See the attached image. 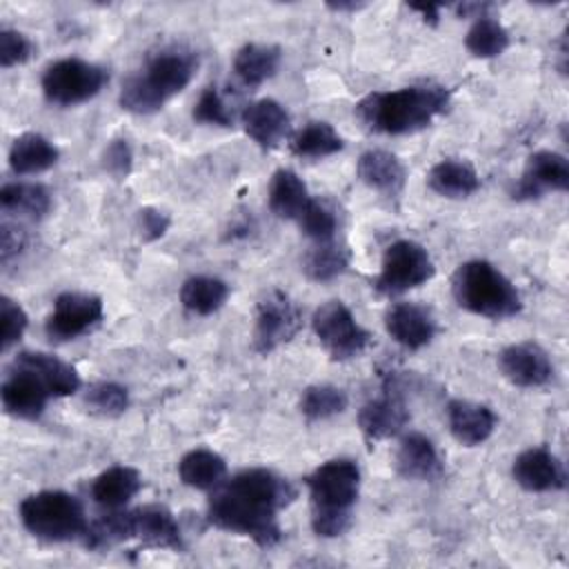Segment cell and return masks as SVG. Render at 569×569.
Here are the masks:
<instances>
[{"instance_id":"7402d4cb","label":"cell","mask_w":569,"mask_h":569,"mask_svg":"<svg viewBox=\"0 0 569 569\" xmlns=\"http://www.w3.org/2000/svg\"><path fill=\"white\" fill-rule=\"evenodd\" d=\"M11 365H18V367H24V369L33 371L47 385V389H49V393L53 398L73 396L80 389V385H82L78 371L69 362L56 358L53 353L20 351L13 358Z\"/></svg>"},{"instance_id":"5b68a950","label":"cell","mask_w":569,"mask_h":569,"mask_svg":"<svg viewBox=\"0 0 569 569\" xmlns=\"http://www.w3.org/2000/svg\"><path fill=\"white\" fill-rule=\"evenodd\" d=\"M84 538L91 549L111 547L124 540H138L142 547L156 549H182L180 527L164 505H142L129 511L111 509V513L89 525Z\"/></svg>"},{"instance_id":"4316f807","label":"cell","mask_w":569,"mask_h":569,"mask_svg":"<svg viewBox=\"0 0 569 569\" xmlns=\"http://www.w3.org/2000/svg\"><path fill=\"white\" fill-rule=\"evenodd\" d=\"M142 487L140 471L127 465H113L96 476L91 485V498L104 509H122Z\"/></svg>"},{"instance_id":"1f68e13d","label":"cell","mask_w":569,"mask_h":569,"mask_svg":"<svg viewBox=\"0 0 569 569\" xmlns=\"http://www.w3.org/2000/svg\"><path fill=\"white\" fill-rule=\"evenodd\" d=\"M229 298V284L213 276H191L180 287V302L196 316H211L224 307Z\"/></svg>"},{"instance_id":"f546056e","label":"cell","mask_w":569,"mask_h":569,"mask_svg":"<svg viewBox=\"0 0 569 569\" xmlns=\"http://www.w3.org/2000/svg\"><path fill=\"white\" fill-rule=\"evenodd\" d=\"M178 476L187 487L211 491L227 476V462L211 449H191L178 462Z\"/></svg>"},{"instance_id":"b9f144b4","label":"cell","mask_w":569,"mask_h":569,"mask_svg":"<svg viewBox=\"0 0 569 569\" xmlns=\"http://www.w3.org/2000/svg\"><path fill=\"white\" fill-rule=\"evenodd\" d=\"M171 220L167 213H162L160 209L153 207H144L138 211V227L142 231L144 240H158L167 233Z\"/></svg>"},{"instance_id":"8d00e7d4","label":"cell","mask_w":569,"mask_h":569,"mask_svg":"<svg viewBox=\"0 0 569 569\" xmlns=\"http://www.w3.org/2000/svg\"><path fill=\"white\" fill-rule=\"evenodd\" d=\"M302 229V233L307 238H311L313 242H329L333 240L336 236V229H338V220L333 216V211L322 204L320 200H309L305 211L300 213V218L296 220Z\"/></svg>"},{"instance_id":"e575fe53","label":"cell","mask_w":569,"mask_h":569,"mask_svg":"<svg viewBox=\"0 0 569 569\" xmlns=\"http://www.w3.org/2000/svg\"><path fill=\"white\" fill-rule=\"evenodd\" d=\"M349 405L345 389L336 385H309L300 396V413L309 422H320L342 413Z\"/></svg>"},{"instance_id":"2e32d148","label":"cell","mask_w":569,"mask_h":569,"mask_svg":"<svg viewBox=\"0 0 569 569\" xmlns=\"http://www.w3.org/2000/svg\"><path fill=\"white\" fill-rule=\"evenodd\" d=\"M498 367L502 376L522 389L545 387L553 378L549 353L536 342H516L500 351Z\"/></svg>"},{"instance_id":"cb8c5ba5","label":"cell","mask_w":569,"mask_h":569,"mask_svg":"<svg viewBox=\"0 0 569 569\" xmlns=\"http://www.w3.org/2000/svg\"><path fill=\"white\" fill-rule=\"evenodd\" d=\"M60 158V149L42 133L27 131L18 136L9 149V167L16 176H33L51 169Z\"/></svg>"},{"instance_id":"8fae6325","label":"cell","mask_w":569,"mask_h":569,"mask_svg":"<svg viewBox=\"0 0 569 569\" xmlns=\"http://www.w3.org/2000/svg\"><path fill=\"white\" fill-rule=\"evenodd\" d=\"M302 327V313L298 305L280 289L269 291L256 307L253 347L258 353H271L280 345L289 342Z\"/></svg>"},{"instance_id":"3957f363","label":"cell","mask_w":569,"mask_h":569,"mask_svg":"<svg viewBox=\"0 0 569 569\" xmlns=\"http://www.w3.org/2000/svg\"><path fill=\"white\" fill-rule=\"evenodd\" d=\"M198 56L184 47H167L153 53L144 67L122 82L118 102L124 111L149 116L160 111L196 76Z\"/></svg>"},{"instance_id":"4dcf8cb0","label":"cell","mask_w":569,"mask_h":569,"mask_svg":"<svg viewBox=\"0 0 569 569\" xmlns=\"http://www.w3.org/2000/svg\"><path fill=\"white\" fill-rule=\"evenodd\" d=\"M342 147H345L342 136L325 120L307 122L289 140V149L293 156L311 158V160L333 156V153L342 151Z\"/></svg>"},{"instance_id":"9c48e42d","label":"cell","mask_w":569,"mask_h":569,"mask_svg":"<svg viewBox=\"0 0 569 569\" xmlns=\"http://www.w3.org/2000/svg\"><path fill=\"white\" fill-rule=\"evenodd\" d=\"M311 329L331 360L345 362L367 351L371 333L353 318L342 300L322 302L311 316Z\"/></svg>"},{"instance_id":"ac0fdd59","label":"cell","mask_w":569,"mask_h":569,"mask_svg":"<svg viewBox=\"0 0 569 569\" xmlns=\"http://www.w3.org/2000/svg\"><path fill=\"white\" fill-rule=\"evenodd\" d=\"M387 333L405 349L418 351L436 336V320L431 311L418 302H396L385 313Z\"/></svg>"},{"instance_id":"8992f818","label":"cell","mask_w":569,"mask_h":569,"mask_svg":"<svg viewBox=\"0 0 569 569\" xmlns=\"http://www.w3.org/2000/svg\"><path fill=\"white\" fill-rule=\"evenodd\" d=\"M451 293L458 307L491 320L513 318L522 309L516 284L487 260L462 262L451 278Z\"/></svg>"},{"instance_id":"74e56055","label":"cell","mask_w":569,"mask_h":569,"mask_svg":"<svg viewBox=\"0 0 569 569\" xmlns=\"http://www.w3.org/2000/svg\"><path fill=\"white\" fill-rule=\"evenodd\" d=\"M193 120L200 124H213V127H231L233 118L227 109V102L222 100L220 91L216 87H204L202 93L198 96L193 111Z\"/></svg>"},{"instance_id":"277c9868","label":"cell","mask_w":569,"mask_h":569,"mask_svg":"<svg viewBox=\"0 0 569 569\" xmlns=\"http://www.w3.org/2000/svg\"><path fill=\"white\" fill-rule=\"evenodd\" d=\"M311 529L320 538H338L351 527L360 493V469L349 458H333L307 476Z\"/></svg>"},{"instance_id":"30bf717a","label":"cell","mask_w":569,"mask_h":569,"mask_svg":"<svg viewBox=\"0 0 569 569\" xmlns=\"http://www.w3.org/2000/svg\"><path fill=\"white\" fill-rule=\"evenodd\" d=\"M433 273L436 264L429 251L420 242L402 238L385 249L373 287L385 296H398L425 284Z\"/></svg>"},{"instance_id":"7bdbcfd3","label":"cell","mask_w":569,"mask_h":569,"mask_svg":"<svg viewBox=\"0 0 569 569\" xmlns=\"http://www.w3.org/2000/svg\"><path fill=\"white\" fill-rule=\"evenodd\" d=\"M24 249V233L11 224H2L0 233V262L9 264Z\"/></svg>"},{"instance_id":"4fadbf2b","label":"cell","mask_w":569,"mask_h":569,"mask_svg":"<svg viewBox=\"0 0 569 569\" xmlns=\"http://www.w3.org/2000/svg\"><path fill=\"white\" fill-rule=\"evenodd\" d=\"M569 189V160L551 149L533 151L525 171L511 189L513 200H536L549 191L565 193Z\"/></svg>"},{"instance_id":"484cf974","label":"cell","mask_w":569,"mask_h":569,"mask_svg":"<svg viewBox=\"0 0 569 569\" xmlns=\"http://www.w3.org/2000/svg\"><path fill=\"white\" fill-rule=\"evenodd\" d=\"M280 58H282V51L278 44L247 42L236 51L233 73L244 87L253 89L276 76L280 67Z\"/></svg>"},{"instance_id":"52a82bcc","label":"cell","mask_w":569,"mask_h":569,"mask_svg":"<svg viewBox=\"0 0 569 569\" xmlns=\"http://www.w3.org/2000/svg\"><path fill=\"white\" fill-rule=\"evenodd\" d=\"M18 513L22 527L47 542H69L89 531L82 502L62 489H44L27 496L20 502Z\"/></svg>"},{"instance_id":"d4e9b609","label":"cell","mask_w":569,"mask_h":569,"mask_svg":"<svg viewBox=\"0 0 569 569\" xmlns=\"http://www.w3.org/2000/svg\"><path fill=\"white\" fill-rule=\"evenodd\" d=\"M427 184L433 193L442 198L460 200L473 196L480 189V178L467 160L445 158L429 169Z\"/></svg>"},{"instance_id":"f1b7e54d","label":"cell","mask_w":569,"mask_h":569,"mask_svg":"<svg viewBox=\"0 0 569 569\" xmlns=\"http://www.w3.org/2000/svg\"><path fill=\"white\" fill-rule=\"evenodd\" d=\"M311 200L305 180L293 169H278L269 182V209L282 220H298Z\"/></svg>"},{"instance_id":"e0dca14e","label":"cell","mask_w":569,"mask_h":569,"mask_svg":"<svg viewBox=\"0 0 569 569\" xmlns=\"http://www.w3.org/2000/svg\"><path fill=\"white\" fill-rule=\"evenodd\" d=\"M516 485L531 493L560 491L567 487V473L562 462L545 447H531L516 456L511 465Z\"/></svg>"},{"instance_id":"60d3db41","label":"cell","mask_w":569,"mask_h":569,"mask_svg":"<svg viewBox=\"0 0 569 569\" xmlns=\"http://www.w3.org/2000/svg\"><path fill=\"white\" fill-rule=\"evenodd\" d=\"M102 167L118 180L127 178L133 167V151L124 138H113L102 151Z\"/></svg>"},{"instance_id":"7a4b0ae2","label":"cell","mask_w":569,"mask_h":569,"mask_svg":"<svg viewBox=\"0 0 569 569\" xmlns=\"http://www.w3.org/2000/svg\"><path fill=\"white\" fill-rule=\"evenodd\" d=\"M451 93L442 84L425 82L393 91L367 93L356 104L358 120L376 133L405 136L429 127L447 111Z\"/></svg>"},{"instance_id":"603a6c76","label":"cell","mask_w":569,"mask_h":569,"mask_svg":"<svg viewBox=\"0 0 569 569\" xmlns=\"http://www.w3.org/2000/svg\"><path fill=\"white\" fill-rule=\"evenodd\" d=\"M358 178L382 196H398L405 189L407 171L398 156L387 149H367L358 158Z\"/></svg>"},{"instance_id":"d6986e66","label":"cell","mask_w":569,"mask_h":569,"mask_svg":"<svg viewBox=\"0 0 569 569\" xmlns=\"http://www.w3.org/2000/svg\"><path fill=\"white\" fill-rule=\"evenodd\" d=\"M244 133L262 149H276L291 129V116L273 98H260L242 111Z\"/></svg>"},{"instance_id":"ffe728a7","label":"cell","mask_w":569,"mask_h":569,"mask_svg":"<svg viewBox=\"0 0 569 569\" xmlns=\"http://www.w3.org/2000/svg\"><path fill=\"white\" fill-rule=\"evenodd\" d=\"M447 422H449L451 436L460 445L478 447L491 438L498 418L487 405L453 398L447 402Z\"/></svg>"},{"instance_id":"d6a6232c","label":"cell","mask_w":569,"mask_h":569,"mask_svg":"<svg viewBox=\"0 0 569 569\" xmlns=\"http://www.w3.org/2000/svg\"><path fill=\"white\" fill-rule=\"evenodd\" d=\"M349 267V251L333 240L316 242L313 249L307 251L302 260V269L313 282H329L342 276Z\"/></svg>"},{"instance_id":"9a60e30c","label":"cell","mask_w":569,"mask_h":569,"mask_svg":"<svg viewBox=\"0 0 569 569\" xmlns=\"http://www.w3.org/2000/svg\"><path fill=\"white\" fill-rule=\"evenodd\" d=\"M0 398L9 416L22 420H38L44 413L49 398L53 396L33 371L11 365L7 378L2 380Z\"/></svg>"},{"instance_id":"f6af8a7d","label":"cell","mask_w":569,"mask_h":569,"mask_svg":"<svg viewBox=\"0 0 569 569\" xmlns=\"http://www.w3.org/2000/svg\"><path fill=\"white\" fill-rule=\"evenodd\" d=\"M365 7V2H327V9H331V11H358V9H362Z\"/></svg>"},{"instance_id":"83f0119b","label":"cell","mask_w":569,"mask_h":569,"mask_svg":"<svg viewBox=\"0 0 569 569\" xmlns=\"http://www.w3.org/2000/svg\"><path fill=\"white\" fill-rule=\"evenodd\" d=\"M51 191L40 182H4L0 189V207L4 213L40 220L51 211Z\"/></svg>"},{"instance_id":"f35d334b","label":"cell","mask_w":569,"mask_h":569,"mask_svg":"<svg viewBox=\"0 0 569 569\" xmlns=\"http://www.w3.org/2000/svg\"><path fill=\"white\" fill-rule=\"evenodd\" d=\"M0 320H2L0 349L9 351V347L22 338L29 325V318H27V311L20 307V302H16L9 296H0Z\"/></svg>"},{"instance_id":"836d02e7","label":"cell","mask_w":569,"mask_h":569,"mask_svg":"<svg viewBox=\"0 0 569 569\" xmlns=\"http://www.w3.org/2000/svg\"><path fill=\"white\" fill-rule=\"evenodd\" d=\"M509 31L505 24L491 16H480L473 20L465 36V47L476 58H496L509 47Z\"/></svg>"},{"instance_id":"d590c367","label":"cell","mask_w":569,"mask_h":569,"mask_svg":"<svg viewBox=\"0 0 569 569\" xmlns=\"http://www.w3.org/2000/svg\"><path fill=\"white\" fill-rule=\"evenodd\" d=\"M84 402L91 411H96L100 416H120L129 407V391H127V387H122L118 382L102 380L87 389Z\"/></svg>"},{"instance_id":"ee69618b","label":"cell","mask_w":569,"mask_h":569,"mask_svg":"<svg viewBox=\"0 0 569 569\" xmlns=\"http://www.w3.org/2000/svg\"><path fill=\"white\" fill-rule=\"evenodd\" d=\"M409 9H411V11H418V13L422 16V20H425V22H429V24H438L442 4H409Z\"/></svg>"},{"instance_id":"ab89813d","label":"cell","mask_w":569,"mask_h":569,"mask_svg":"<svg viewBox=\"0 0 569 569\" xmlns=\"http://www.w3.org/2000/svg\"><path fill=\"white\" fill-rule=\"evenodd\" d=\"M36 51V44L18 29L2 27L0 29V67L11 69L16 64L27 62Z\"/></svg>"},{"instance_id":"7c38bea8","label":"cell","mask_w":569,"mask_h":569,"mask_svg":"<svg viewBox=\"0 0 569 569\" xmlns=\"http://www.w3.org/2000/svg\"><path fill=\"white\" fill-rule=\"evenodd\" d=\"M104 316L102 298L84 291H64L56 298L44 322V331L53 342H67L84 336L100 325Z\"/></svg>"},{"instance_id":"44dd1931","label":"cell","mask_w":569,"mask_h":569,"mask_svg":"<svg viewBox=\"0 0 569 569\" xmlns=\"http://www.w3.org/2000/svg\"><path fill=\"white\" fill-rule=\"evenodd\" d=\"M396 471L407 480L431 482L442 476V460L436 445L418 431L402 436L396 451Z\"/></svg>"},{"instance_id":"5bb4252c","label":"cell","mask_w":569,"mask_h":569,"mask_svg":"<svg viewBox=\"0 0 569 569\" xmlns=\"http://www.w3.org/2000/svg\"><path fill=\"white\" fill-rule=\"evenodd\" d=\"M409 409L396 385H385L382 393L367 400L358 411V427L369 442L387 440L405 429Z\"/></svg>"},{"instance_id":"ba28073f","label":"cell","mask_w":569,"mask_h":569,"mask_svg":"<svg viewBox=\"0 0 569 569\" xmlns=\"http://www.w3.org/2000/svg\"><path fill=\"white\" fill-rule=\"evenodd\" d=\"M107 82L109 73L104 67L82 58H62L44 69L40 84L51 104L76 107L98 96Z\"/></svg>"},{"instance_id":"6da1fadb","label":"cell","mask_w":569,"mask_h":569,"mask_svg":"<svg viewBox=\"0 0 569 569\" xmlns=\"http://www.w3.org/2000/svg\"><path fill=\"white\" fill-rule=\"evenodd\" d=\"M293 498L296 489L287 478L264 467H251L211 489L207 518L216 529L247 536L258 547L271 549L282 538L278 513Z\"/></svg>"}]
</instances>
